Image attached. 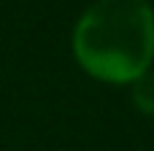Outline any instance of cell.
I'll use <instances>...</instances> for the list:
<instances>
[{"label": "cell", "instance_id": "cell-1", "mask_svg": "<svg viewBox=\"0 0 154 151\" xmlns=\"http://www.w3.org/2000/svg\"><path fill=\"white\" fill-rule=\"evenodd\" d=\"M73 54L97 81L133 84L154 62V8L149 0H97L73 27Z\"/></svg>", "mask_w": 154, "mask_h": 151}, {"label": "cell", "instance_id": "cell-2", "mask_svg": "<svg viewBox=\"0 0 154 151\" xmlns=\"http://www.w3.org/2000/svg\"><path fill=\"white\" fill-rule=\"evenodd\" d=\"M130 86H133V103H135V108L141 113H146V116H154V70H146Z\"/></svg>", "mask_w": 154, "mask_h": 151}]
</instances>
